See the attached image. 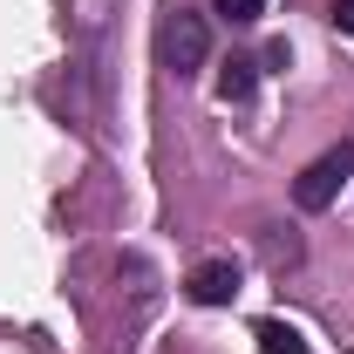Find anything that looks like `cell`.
I'll return each mask as SVG.
<instances>
[{
  "label": "cell",
  "mask_w": 354,
  "mask_h": 354,
  "mask_svg": "<svg viewBox=\"0 0 354 354\" xmlns=\"http://www.w3.org/2000/svg\"><path fill=\"white\" fill-rule=\"evenodd\" d=\"M157 55H164V68H171L177 82L184 75H198L205 68V55H212V28H205V14H191V7H164V21H157Z\"/></svg>",
  "instance_id": "6da1fadb"
},
{
  "label": "cell",
  "mask_w": 354,
  "mask_h": 354,
  "mask_svg": "<svg viewBox=\"0 0 354 354\" xmlns=\"http://www.w3.org/2000/svg\"><path fill=\"white\" fill-rule=\"evenodd\" d=\"M348 177H354V143H341V150L313 157L307 171L293 177V205H300V212H327V205L348 191Z\"/></svg>",
  "instance_id": "7a4b0ae2"
},
{
  "label": "cell",
  "mask_w": 354,
  "mask_h": 354,
  "mask_svg": "<svg viewBox=\"0 0 354 354\" xmlns=\"http://www.w3.org/2000/svg\"><path fill=\"white\" fill-rule=\"evenodd\" d=\"M184 293H191L198 307H232V300H239V266L232 259H198L184 272Z\"/></svg>",
  "instance_id": "3957f363"
},
{
  "label": "cell",
  "mask_w": 354,
  "mask_h": 354,
  "mask_svg": "<svg viewBox=\"0 0 354 354\" xmlns=\"http://www.w3.org/2000/svg\"><path fill=\"white\" fill-rule=\"evenodd\" d=\"M252 88H259V62L232 55V62L218 68V102H252Z\"/></svg>",
  "instance_id": "277c9868"
},
{
  "label": "cell",
  "mask_w": 354,
  "mask_h": 354,
  "mask_svg": "<svg viewBox=\"0 0 354 354\" xmlns=\"http://www.w3.org/2000/svg\"><path fill=\"white\" fill-rule=\"evenodd\" d=\"M252 341H259V354H313L307 334H300V327H286V320H259V327H252Z\"/></svg>",
  "instance_id": "5b68a950"
},
{
  "label": "cell",
  "mask_w": 354,
  "mask_h": 354,
  "mask_svg": "<svg viewBox=\"0 0 354 354\" xmlns=\"http://www.w3.org/2000/svg\"><path fill=\"white\" fill-rule=\"evenodd\" d=\"M259 252H266V266L279 272V266H293V259H300V239H293V232H286V239H279V232H266V239H259Z\"/></svg>",
  "instance_id": "8992f818"
},
{
  "label": "cell",
  "mask_w": 354,
  "mask_h": 354,
  "mask_svg": "<svg viewBox=\"0 0 354 354\" xmlns=\"http://www.w3.org/2000/svg\"><path fill=\"white\" fill-rule=\"evenodd\" d=\"M212 7H218L232 28H245V21H259V14H266V0H212Z\"/></svg>",
  "instance_id": "52a82bcc"
},
{
  "label": "cell",
  "mask_w": 354,
  "mask_h": 354,
  "mask_svg": "<svg viewBox=\"0 0 354 354\" xmlns=\"http://www.w3.org/2000/svg\"><path fill=\"white\" fill-rule=\"evenodd\" d=\"M327 21H334L341 35H354V0H334V7H327Z\"/></svg>",
  "instance_id": "ba28073f"
}]
</instances>
